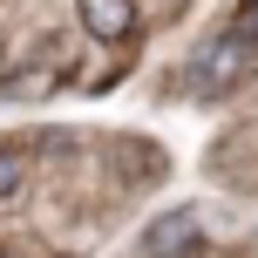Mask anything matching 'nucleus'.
Returning <instances> with one entry per match:
<instances>
[{"instance_id": "nucleus-1", "label": "nucleus", "mask_w": 258, "mask_h": 258, "mask_svg": "<svg viewBox=\"0 0 258 258\" xmlns=\"http://www.w3.org/2000/svg\"><path fill=\"white\" fill-rule=\"evenodd\" d=\"M251 61H258V48H245V41H218V48L197 54L190 82H197V89H231V82L251 75Z\"/></svg>"}, {"instance_id": "nucleus-5", "label": "nucleus", "mask_w": 258, "mask_h": 258, "mask_svg": "<svg viewBox=\"0 0 258 258\" xmlns=\"http://www.w3.org/2000/svg\"><path fill=\"white\" fill-rule=\"evenodd\" d=\"M245 27H251V34H258V0H251V7H245Z\"/></svg>"}, {"instance_id": "nucleus-3", "label": "nucleus", "mask_w": 258, "mask_h": 258, "mask_svg": "<svg viewBox=\"0 0 258 258\" xmlns=\"http://www.w3.org/2000/svg\"><path fill=\"white\" fill-rule=\"evenodd\" d=\"M190 245H197V218L190 211H170L163 224H150V251L156 258H183Z\"/></svg>"}, {"instance_id": "nucleus-2", "label": "nucleus", "mask_w": 258, "mask_h": 258, "mask_svg": "<svg viewBox=\"0 0 258 258\" xmlns=\"http://www.w3.org/2000/svg\"><path fill=\"white\" fill-rule=\"evenodd\" d=\"M82 7V27H89L95 41H122L129 27H136V7L129 0H75Z\"/></svg>"}, {"instance_id": "nucleus-4", "label": "nucleus", "mask_w": 258, "mask_h": 258, "mask_svg": "<svg viewBox=\"0 0 258 258\" xmlns=\"http://www.w3.org/2000/svg\"><path fill=\"white\" fill-rule=\"evenodd\" d=\"M14 183H21V156H7V150H0V197H7Z\"/></svg>"}]
</instances>
